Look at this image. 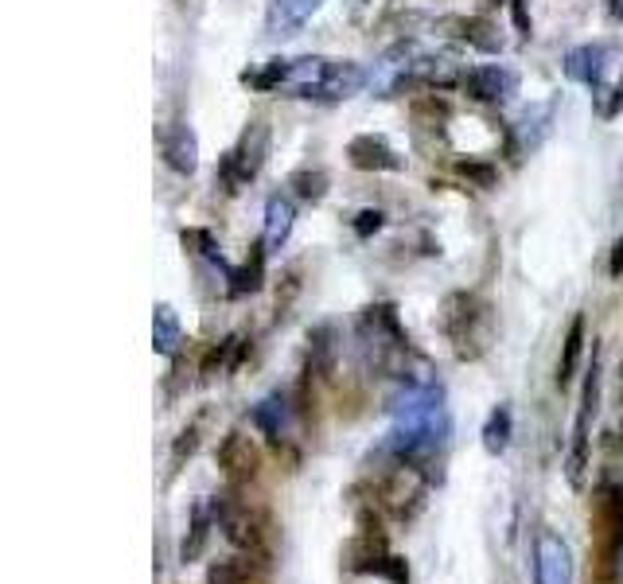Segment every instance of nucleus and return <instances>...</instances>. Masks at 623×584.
<instances>
[{"instance_id": "obj_22", "label": "nucleus", "mask_w": 623, "mask_h": 584, "mask_svg": "<svg viewBox=\"0 0 623 584\" xmlns=\"http://www.w3.org/2000/svg\"><path fill=\"white\" fill-rule=\"evenodd\" d=\"M511 433H514V417L507 405H495L491 413H487V421H483V448L491 452V456H503L507 448H511Z\"/></svg>"}, {"instance_id": "obj_27", "label": "nucleus", "mask_w": 623, "mask_h": 584, "mask_svg": "<svg viewBox=\"0 0 623 584\" xmlns=\"http://www.w3.org/2000/svg\"><path fill=\"white\" fill-rule=\"evenodd\" d=\"M184 246L191 254L207 257L211 265H219L222 273H230V265H226V257L219 254V246H215V238L207 234V230H184Z\"/></svg>"}, {"instance_id": "obj_15", "label": "nucleus", "mask_w": 623, "mask_h": 584, "mask_svg": "<svg viewBox=\"0 0 623 584\" xmlns=\"http://www.w3.org/2000/svg\"><path fill=\"white\" fill-rule=\"evenodd\" d=\"M164 160L172 172L191 176L199 168V137L191 133V125H176L168 137H164Z\"/></svg>"}, {"instance_id": "obj_24", "label": "nucleus", "mask_w": 623, "mask_h": 584, "mask_svg": "<svg viewBox=\"0 0 623 584\" xmlns=\"http://www.w3.org/2000/svg\"><path fill=\"white\" fill-rule=\"evenodd\" d=\"M242 359V339L238 335H226L222 343H215L207 355H203V363H199V374L203 378H215L219 370H230V366H238Z\"/></svg>"}, {"instance_id": "obj_20", "label": "nucleus", "mask_w": 623, "mask_h": 584, "mask_svg": "<svg viewBox=\"0 0 623 584\" xmlns=\"http://www.w3.org/2000/svg\"><path fill=\"white\" fill-rule=\"evenodd\" d=\"M265 254H269L265 242H257L254 257H250L246 265H238V269L226 273V281H230L226 292H230V296H246V292H257L261 285H265Z\"/></svg>"}, {"instance_id": "obj_29", "label": "nucleus", "mask_w": 623, "mask_h": 584, "mask_svg": "<svg viewBox=\"0 0 623 584\" xmlns=\"http://www.w3.org/2000/svg\"><path fill=\"white\" fill-rule=\"evenodd\" d=\"M195 448H199V425H187L184 433L176 437V444H172V472L184 468V460L195 456Z\"/></svg>"}, {"instance_id": "obj_28", "label": "nucleus", "mask_w": 623, "mask_h": 584, "mask_svg": "<svg viewBox=\"0 0 623 584\" xmlns=\"http://www.w3.org/2000/svg\"><path fill=\"white\" fill-rule=\"evenodd\" d=\"M367 573L386 577L390 584H409V565H405V557H398V553H382V557H374V561L367 565Z\"/></svg>"}, {"instance_id": "obj_30", "label": "nucleus", "mask_w": 623, "mask_h": 584, "mask_svg": "<svg viewBox=\"0 0 623 584\" xmlns=\"http://www.w3.org/2000/svg\"><path fill=\"white\" fill-rule=\"evenodd\" d=\"M456 172H460L464 180H472L476 187H483V191H487V187H495V180H499V172H495L491 164H479V160H460V164H456Z\"/></svg>"}, {"instance_id": "obj_21", "label": "nucleus", "mask_w": 623, "mask_h": 584, "mask_svg": "<svg viewBox=\"0 0 623 584\" xmlns=\"http://www.w3.org/2000/svg\"><path fill=\"white\" fill-rule=\"evenodd\" d=\"M254 425L269 440H277V444H281L285 429H289V402H285L281 394H269V398L254 409Z\"/></svg>"}, {"instance_id": "obj_14", "label": "nucleus", "mask_w": 623, "mask_h": 584, "mask_svg": "<svg viewBox=\"0 0 623 584\" xmlns=\"http://www.w3.org/2000/svg\"><path fill=\"white\" fill-rule=\"evenodd\" d=\"M417 63H413V47L409 43H398L394 51H386L382 55V63L374 67V74H370V86L378 90V94H390V90H398L405 82V74L413 71Z\"/></svg>"}, {"instance_id": "obj_31", "label": "nucleus", "mask_w": 623, "mask_h": 584, "mask_svg": "<svg viewBox=\"0 0 623 584\" xmlns=\"http://www.w3.org/2000/svg\"><path fill=\"white\" fill-rule=\"evenodd\" d=\"M491 24L487 20H464V39L476 43L479 51H499V36H487Z\"/></svg>"}, {"instance_id": "obj_34", "label": "nucleus", "mask_w": 623, "mask_h": 584, "mask_svg": "<svg viewBox=\"0 0 623 584\" xmlns=\"http://www.w3.org/2000/svg\"><path fill=\"white\" fill-rule=\"evenodd\" d=\"M514 20H518L522 36H530V24H526V12H522V4H518V0H514Z\"/></svg>"}, {"instance_id": "obj_13", "label": "nucleus", "mask_w": 623, "mask_h": 584, "mask_svg": "<svg viewBox=\"0 0 623 584\" xmlns=\"http://www.w3.org/2000/svg\"><path fill=\"white\" fill-rule=\"evenodd\" d=\"M293 222H296L293 199L289 195H269V203H265V234H261V242H265L269 254H277L289 242Z\"/></svg>"}, {"instance_id": "obj_17", "label": "nucleus", "mask_w": 623, "mask_h": 584, "mask_svg": "<svg viewBox=\"0 0 623 584\" xmlns=\"http://www.w3.org/2000/svg\"><path fill=\"white\" fill-rule=\"evenodd\" d=\"M335 355H339V339H335V328L331 324H320V328L308 331V378H328L331 366H335Z\"/></svg>"}, {"instance_id": "obj_2", "label": "nucleus", "mask_w": 623, "mask_h": 584, "mask_svg": "<svg viewBox=\"0 0 623 584\" xmlns=\"http://www.w3.org/2000/svg\"><path fill=\"white\" fill-rule=\"evenodd\" d=\"M265 156H269V125H265L261 117H254V121L242 129L238 145L222 156L219 183L226 191H238L242 183H250L257 172L265 168Z\"/></svg>"}, {"instance_id": "obj_3", "label": "nucleus", "mask_w": 623, "mask_h": 584, "mask_svg": "<svg viewBox=\"0 0 623 584\" xmlns=\"http://www.w3.org/2000/svg\"><path fill=\"white\" fill-rule=\"evenodd\" d=\"M425 491H429V483H425L421 468L402 464V468H394V472L378 483V503L394 514V518L409 522L413 514L425 507Z\"/></svg>"}, {"instance_id": "obj_12", "label": "nucleus", "mask_w": 623, "mask_h": 584, "mask_svg": "<svg viewBox=\"0 0 623 584\" xmlns=\"http://www.w3.org/2000/svg\"><path fill=\"white\" fill-rule=\"evenodd\" d=\"M608 59H612V47L604 43H585V47H573L565 55V74L581 86H600L604 82V71H608Z\"/></svg>"}, {"instance_id": "obj_7", "label": "nucleus", "mask_w": 623, "mask_h": 584, "mask_svg": "<svg viewBox=\"0 0 623 584\" xmlns=\"http://www.w3.org/2000/svg\"><path fill=\"white\" fill-rule=\"evenodd\" d=\"M534 581L538 584H573V549L553 530H542L534 542Z\"/></svg>"}, {"instance_id": "obj_8", "label": "nucleus", "mask_w": 623, "mask_h": 584, "mask_svg": "<svg viewBox=\"0 0 623 584\" xmlns=\"http://www.w3.org/2000/svg\"><path fill=\"white\" fill-rule=\"evenodd\" d=\"M464 90H468V98H476L483 106H503L518 94V74L499 63H487V67L464 74Z\"/></svg>"}, {"instance_id": "obj_6", "label": "nucleus", "mask_w": 623, "mask_h": 584, "mask_svg": "<svg viewBox=\"0 0 623 584\" xmlns=\"http://www.w3.org/2000/svg\"><path fill=\"white\" fill-rule=\"evenodd\" d=\"M215 460H219L222 475L230 479V487H242V483L257 479V472H261V448L254 444V437H246L238 429L222 437Z\"/></svg>"}, {"instance_id": "obj_26", "label": "nucleus", "mask_w": 623, "mask_h": 584, "mask_svg": "<svg viewBox=\"0 0 623 584\" xmlns=\"http://www.w3.org/2000/svg\"><path fill=\"white\" fill-rule=\"evenodd\" d=\"M289 187H293L304 203H320L328 195V176L320 168H300V172L289 176Z\"/></svg>"}, {"instance_id": "obj_5", "label": "nucleus", "mask_w": 623, "mask_h": 584, "mask_svg": "<svg viewBox=\"0 0 623 584\" xmlns=\"http://www.w3.org/2000/svg\"><path fill=\"white\" fill-rule=\"evenodd\" d=\"M211 511H215V522H219V530L226 534L230 546L246 549V553H257V557L269 553V546H265V526H261V518H257L250 507L230 503V499H215Z\"/></svg>"}, {"instance_id": "obj_1", "label": "nucleus", "mask_w": 623, "mask_h": 584, "mask_svg": "<svg viewBox=\"0 0 623 584\" xmlns=\"http://www.w3.org/2000/svg\"><path fill=\"white\" fill-rule=\"evenodd\" d=\"M440 328L452 339L460 359H476L479 351L487 347V308L479 304L472 292H452L444 300Z\"/></svg>"}, {"instance_id": "obj_9", "label": "nucleus", "mask_w": 623, "mask_h": 584, "mask_svg": "<svg viewBox=\"0 0 623 584\" xmlns=\"http://www.w3.org/2000/svg\"><path fill=\"white\" fill-rule=\"evenodd\" d=\"M596 530H600V557L604 565H612L623 549V491L620 487H604L596 499Z\"/></svg>"}, {"instance_id": "obj_10", "label": "nucleus", "mask_w": 623, "mask_h": 584, "mask_svg": "<svg viewBox=\"0 0 623 584\" xmlns=\"http://www.w3.org/2000/svg\"><path fill=\"white\" fill-rule=\"evenodd\" d=\"M324 0H269V12H265V36L285 39L296 36L316 12H320Z\"/></svg>"}, {"instance_id": "obj_4", "label": "nucleus", "mask_w": 623, "mask_h": 584, "mask_svg": "<svg viewBox=\"0 0 623 584\" xmlns=\"http://www.w3.org/2000/svg\"><path fill=\"white\" fill-rule=\"evenodd\" d=\"M600 405V359L592 355V370L585 378V394H581V409H577V425H573V448H569V483L585 487V468H588V429Z\"/></svg>"}, {"instance_id": "obj_35", "label": "nucleus", "mask_w": 623, "mask_h": 584, "mask_svg": "<svg viewBox=\"0 0 623 584\" xmlns=\"http://www.w3.org/2000/svg\"><path fill=\"white\" fill-rule=\"evenodd\" d=\"M620 106H623V78H620V86H616V98H612V106H608L604 113H616Z\"/></svg>"}, {"instance_id": "obj_16", "label": "nucleus", "mask_w": 623, "mask_h": 584, "mask_svg": "<svg viewBox=\"0 0 623 584\" xmlns=\"http://www.w3.org/2000/svg\"><path fill=\"white\" fill-rule=\"evenodd\" d=\"M180 343H184V328H180L176 308L172 304H156L152 308V351L172 359L180 351Z\"/></svg>"}, {"instance_id": "obj_25", "label": "nucleus", "mask_w": 623, "mask_h": 584, "mask_svg": "<svg viewBox=\"0 0 623 584\" xmlns=\"http://www.w3.org/2000/svg\"><path fill=\"white\" fill-rule=\"evenodd\" d=\"M550 117H553V102H546V106H530V110L522 113V121H518L522 145H530V148L542 145V137L550 133Z\"/></svg>"}, {"instance_id": "obj_36", "label": "nucleus", "mask_w": 623, "mask_h": 584, "mask_svg": "<svg viewBox=\"0 0 623 584\" xmlns=\"http://www.w3.org/2000/svg\"><path fill=\"white\" fill-rule=\"evenodd\" d=\"M608 12H612V20H623V0H612Z\"/></svg>"}, {"instance_id": "obj_19", "label": "nucleus", "mask_w": 623, "mask_h": 584, "mask_svg": "<svg viewBox=\"0 0 623 584\" xmlns=\"http://www.w3.org/2000/svg\"><path fill=\"white\" fill-rule=\"evenodd\" d=\"M261 561H265V557H257V553H246V549H242L238 557L215 561L211 573H207V584H250Z\"/></svg>"}, {"instance_id": "obj_23", "label": "nucleus", "mask_w": 623, "mask_h": 584, "mask_svg": "<svg viewBox=\"0 0 623 584\" xmlns=\"http://www.w3.org/2000/svg\"><path fill=\"white\" fill-rule=\"evenodd\" d=\"M215 526H219V522H215V511H211V507H195V514H191V530H187L184 549H180V557H184L187 565L203 557V549L211 542V530H215Z\"/></svg>"}, {"instance_id": "obj_32", "label": "nucleus", "mask_w": 623, "mask_h": 584, "mask_svg": "<svg viewBox=\"0 0 623 584\" xmlns=\"http://www.w3.org/2000/svg\"><path fill=\"white\" fill-rule=\"evenodd\" d=\"M382 222H386V215H382V211H374V207H367V211H359V215H355V234H359V238H370V234H378V230H382Z\"/></svg>"}, {"instance_id": "obj_18", "label": "nucleus", "mask_w": 623, "mask_h": 584, "mask_svg": "<svg viewBox=\"0 0 623 584\" xmlns=\"http://www.w3.org/2000/svg\"><path fill=\"white\" fill-rule=\"evenodd\" d=\"M581 355H585V316H573V324L565 331V343H561V359H557V386L561 390L577 378Z\"/></svg>"}, {"instance_id": "obj_11", "label": "nucleus", "mask_w": 623, "mask_h": 584, "mask_svg": "<svg viewBox=\"0 0 623 584\" xmlns=\"http://www.w3.org/2000/svg\"><path fill=\"white\" fill-rule=\"evenodd\" d=\"M347 160H351L359 172H402L405 168L402 156L386 145L382 137H374V133L355 137V141L347 145Z\"/></svg>"}, {"instance_id": "obj_33", "label": "nucleus", "mask_w": 623, "mask_h": 584, "mask_svg": "<svg viewBox=\"0 0 623 584\" xmlns=\"http://www.w3.org/2000/svg\"><path fill=\"white\" fill-rule=\"evenodd\" d=\"M612 277H623V242H616L612 250Z\"/></svg>"}]
</instances>
